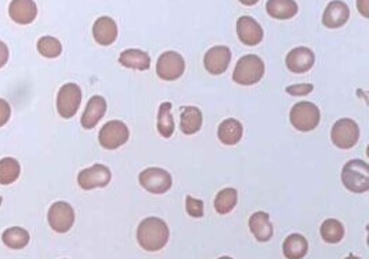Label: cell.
<instances>
[{
	"label": "cell",
	"mask_w": 369,
	"mask_h": 259,
	"mask_svg": "<svg viewBox=\"0 0 369 259\" xmlns=\"http://www.w3.org/2000/svg\"><path fill=\"white\" fill-rule=\"evenodd\" d=\"M231 62V50L227 46H215L209 49L204 58L205 69L211 75H221Z\"/></svg>",
	"instance_id": "12"
},
{
	"label": "cell",
	"mask_w": 369,
	"mask_h": 259,
	"mask_svg": "<svg viewBox=\"0 0 369 259\" xmlns=\"http://www.w3.org/2000/svg\"><path fill=\"white\" fill-rule=\"evenodd\" d=\"M185 61L176 52H165L156 62V75L165 82H175L184 73Z\"/></svg>",
	"instance_id": "8"
},
{
	"label": "cell",
	"mask_w": 369,
	"mask_h": 259,
	"mask_svg": "<svg viewBox=\"0 0 369 259\" xmlns=\"http://www.w3.org/2000/svg\"><path fill=\"white\" fill-rule=\"evenodd\" d=\"M1 203H3V199H1V198H0V205H1Z\"/></svg>",
	"instance_id": "39"
},
{
	"label": "cell",
	"mask_w": 369,
	"mask_h": 259,
	"mask_svg": "<svg viewBox=\"0 0 369 259\" xmlns=\"http://www.w3.org/2000/svg\"><path fill=\"white\" fill-rule=\"evenodd\" d=\"M202 112L197 107H185L180 115V128L185 135L197 134L202 127Z\"/></svg>",
	"instance_id": "24"
},
{
	"label": "cell",
	"mask_w": 369,
	"mask_h": 259,
	"mask_svg": "<svg viewBox=\"0 0 369 259\" xmlns=\"http://www.w3.org/2000/svg\"><path fill=\"white\" fill-rule=\"evenodd\" d=\"M105 112H107L105 98L101 97V95H94L89 100L86 109H85L82 119H81L82 127L85 130H92L98 124V121L104 117Z\"/></svg>",
	"instance_id": "18"
},
{
	"label": "cell",
	"mask_w": 369,
	"mask_h": 259,
	"mask_svg": "<svg viewBox=\"0 0 369 259\" xmlns=\"http://www.w3.org/2000/svg\"><path fill=\"white\" fill-rule=\"evenodd\" d=\"M10 117H11V107H10V104L6 100L0 98V127L6 126L8 123V120H10Z\"/></svg>",
	"instance_id": "33"
},
{
	"label": "cell",
	"mask_w": 369,
	"mask_h": 259,
	"mask_svg": "<svg viewBox=\"0 0 369 259\" xmlns=\"http://www.w3.org/2000/svg\"><path fill=\"white\" fill-rule=\"evenodd\" d=\"M344 259H361V258H358V257H354V255H348V257H347V258H344Z\"/></svg>",
	"instance_id": "37"
},
{
	"label": "cell",
	"mask_w": 369,
	"mask_h": 259,
	"mask_svg": "<svg viewBox=\"0 0 369 259\" xmlns=\"http://www.w3.org/2000/svg\"><path fill=\"white\" fill-rule=\"evenodd\" d=\"M119 64L124 68H129V69L147 71L151 66V58L143 50L129 49V50H124L121 53Z\"/></svg>",
	"instance_id": "23"
},
{
	"label": "cell",
	"mask_w": 369,
	"mask_h": 259,
	"mask_svg": "<svg viewBox=\"0 0 369 259\" xmlns=\"http://www.w3.org/2000/svg\"><path fill=\"white\" fill-rule=\"evenodd\" d=\"M289 120L298 131L308 133L318 127L321 114L317 105L308 101H302L293 105V108L289 112Z\"/></svg>",
	"instance_id": "4"
},
{
	"label": "cell",
	"mask_w": 369,
	"mask_h": 259,
	"mask_svg": "<svg viewBox=\"0 0 369 259\" xmlns=\"http://www.w3.org/2000/svg\"><path fill=\"white\" fill-rule=\"evenodd\" d=\"M158 133L163 138H170L175 133V120L172 116V104L162 102L158 111V123H156Z\"/></svg>",
	"instance_id": "26"
},
{
	"label": "cell",
	"mask_w": 369,
	"mask_h": 259,
	"mask_svg": "<svg viewBox=\"0 0 369 259\" xmlns=\"http://www.w3.org/2000/svg\"><path fill=\"white\" fill-rule=\"evenodd\" d=\"M237 203H238L237 189L226 188V189H221L216 196L215 210L218 214L226 215V214H230L234 210Z\"/></svg>",
	"instance_id": "28"
},
{
	"label": "cell",
	"mask_w": 369,
	"mask_h": 259,
	"mask_svg": "<svg viewBox=\"0 0 369 259\" xmlns=\"http://www.w3.org/2000/svg\"><path fill=\"white\" fill-rule=\"evenodd\" d=\"M321 237L329 244H338L344 237V227L338 219H327L321 225Z\"/></svg>",
	"instance_id": "30"
},
{
	"label": "cell",
	"mask_w": 369,
	"mask_h": 259,
	"mask_svg": "<svg viewBox=\"0 0 369 259\" xmlns=\"http://www.w3.org/2000/svg\"><path fill=\"white\" fill-rule=\"evenodd\" d=\"M169 228L160 218L150 217L140 222L137 229V241L146 251L154 253L162 250L169 241Z\"/></svg>",
	"instance_id": "1"
},
{
	"label": "cell",
	"mask_w": 369,
	"mask_h": 259,
	"mask_svg": "<svg viewBox=\"0 0 369 259\" xmlns=\"http://www.w3.org/2000/svg\"><path fill=\"white\" fill-rule=\"evenodd\" d=\"M140 185L153 195H163L170 191L173 181L172 175L163 169L150 167L139 175Z\"/></svg>",
	"instance_id": "9"
},
{
	"label": "cell",
	"mask_w": 369,
	"mask_h": 259,
	"mask_svg": "<svg viewBox=\"0 0 369 259\" xmlns=\"http://www.w3.org/2000/svg\"><path fill=\"white\" fill-rule=\"evenodd\" d=\"M8 16L16 24L30 25L36 20L37 6L33 0H11Z\"/></svg>",
	"instance_id": "16"
},
{
	"label": "cell",
	"mask_w": 369,
	"mask_h": 259,
	"mask_svg": "<svg viewBox=\"0 0 369 259\" xmlns=\"http://www.w3.org/2000/svg\"><path fill=\"white\" fill-rule=\"evenodd\" d=\"M308 251V243L305 236L293 233L288 236L282 244V253L286 259H303Z\"/></svg>",
	"instance_id": "21"
},
{
	"label": "cell",
	"mask_w": 369,
	"mask_h": 259,
	"mask_svg": "<svg viewBox=\"0 0 369 259\" xmlns=\"http://www.w3.org/2000/svg\"><path fill=\"white\" fill-rule=\"evenodd\" d=\"M360 138V128L358 124L353 119H340L332 130H331V140L332 144L339 149H351L354 147Z\"/></svg>",
	"instance_id": "7"
},
{
	"label": "cell",
	"mask_w": 369,
	"mask_h": 259,
	"mask_svg": "<svg viewBox=\"0 0 369 259\" xmlns=\"http://www.w3.org/2000/svg\"><path fill=\"white\" fill-rule=\"evenodd\" d=\"M130 131L121 120H111L98 133V143L107 150H115L127 143Z\"/></svg>",
	"instance_id": "6"
},
{
	"label": "cell",
	"mask_w": 369,
	"mask_h": 259,
	"mask_svg": "<svg viewBox=\"0 0 369 259\" xmlns=\"http://www.w3.org/2000/svg\"><path fill=\"white\" fill-rule=\"evenodd\" d=\"M218 259H233V258H231V257H221V258H218Z\"/></svg>",
	"instance_id": "38"
},
{
	"label": "cell",
	"mask_w": 369,
	"mask_h": 259,
	"mask_svg": "<svg viewBox=\"0 0 369 259\" xmlns=\"http://www.w3.org/2000/svg\"><path fill=\"white\" fill-rule=\"evenodd\" d=\"M1 240L4 246L11 250H23L30 244L31 236L27 229L20 227H13L3 231Z\"/></svg>",
	"instance_id": "25"
},
{
	"label": "cell",
	"mask_w": 369,
	"mask_h": 259,
	"mask_svg": "<svg viewBox=\"0 0 369 259\" xmlns=\"http://www.w3.org/2000/svg\"><path fill=\"white\" fill-rule=\"evenodd\" d=\"M266 10L276 20H291L298 14L299 6L295 0H267Z\"/></svg>",
	"instance_id": "22"
},
{
	"label": "cell",
	"mask_w": 369,
	"mask_h": 259,
	"mask_svg": "<svg viewBox=\"0 0 369 259\" xmlns=\"http://www.w3.org/2000/svg\"><path fill=\"white\" fill-rule=\"evenodd\" d=\"M314 90L312 85L308 83H303V85H293V86H288L285 88V91L292 95V97H303V95H308L311 91Z\"/></svg>",
	"instance_id": "32"
},
{
	"label": "cell",
	"mask_w": 369,
	"mask_h": 259,
	"mask_svg": "<svg viewBox=\"0 0 369 259\" xmlns=\"http://www.w3.org/2000/svg\"><path fill=\"white\" fill-rule=\"evenodd\" d=\"M285 62L292 73H306L314 66L315 56L308 47H296L288 53Z\"/></svg>",
	"instance_id": "15"
},
{
	"label": "cell",
	"mask_w": 369,
	"mask_h": 259,
	"mask_svg": "<svg viewBox=\"0 0 369 259\" xmlns=\"http://www.w3.org/2000/svg\"><path fill=\"white\" fill-rule=\"evenodd\" d=\"M357 7L363 17L369 18V0H357Z\"/></svg>",
	"instance_id": "35"
},
{
	"label": "cell",
	"mask_w": 369,
	"mask_h": 259,
	"mask_svg": "<svg viewBox=\"0 0 369 259\" xmlns=\"http://www.w3.org/2000/svg\"><path fill=\"white\" fill-rule=\"evenodd\" d=\"M185 210L189 217L202 218L204 217V202L188 195L185 198Z\"/></svg>",
	"instance_id": "31"
},
{
	"label": "cell",
	"mask_w": 369,
	"mask_h": 259,
	"mask_svg": "<svg viewBox=\"0 0 369 259\" xmlns=\"http://www.w3.org/2000/svg\"><path fill=\"white\" fill-rule=\"evenodd\" d=\"M47 221L53 231L66 233L75 224V210L69 203L56 202L49 208Z\"/></svg>",
	"instance_id": "10"
},
{
	"label": "cell",
	"mask_w": 369,
	"mask_h": 259,
	"mask_svg": "<svg viewBox=\"0 0 369 259\" xmlns=\"http://www.w3.org/2000/svg\"><path fill=\"white\" fill-rule=\"evenodd\" d=\"M21 174V164L14 157H3L0 160V185L14 183Z\"/></svg>",
	"instance_id": "27"
},
{
	"label": "cell",
	"mask_w": 369,
	"mask_h": 259,
	"mask_svg": "<svg viewBox=\"0 0 369 259\" xmlns=\"http://www.w3.org/2000/svg\"><path fill=\"white\" fill-rule=\"evenodd\" d=\"M82 104V90L76 83H65L57 94V112L62 119H72Z\"/></svg>",
	"instance_id": "5"
},
{
	"label": "cell",
	"mask_w": 369,
	"mask_h": 259,
	"mask_svg": "<svg viewBox=\"0 0 369 259\" xmlns=\"http://www.w3.org/2000/svg\"><path fill=\"white\" fill-rule=\"evenodd\" d=\"M36 49L42 57L53 58L60 57L62 53V42L54 36H42L37 40Z\"/></svg>",
	"instance_id": "29"
},
{
	"label": "cell",
	"mask_w": 369,
	"mask_h": 259,
	"mask_svg": "<svg viewBox=\"0 0 369 259\" xmlns=\"http://www.w3.org/2000/svg\"><path fill=\"white\" fill-rule=\"evenodd\" d=\"M237 35L245 46H257L264 37L262 25L249 16H242L237 21Z\"/></svg>",
	"instance_id": "13"
},
{
	"label": "cell",
	"mask_w": 369,
	"mask_h": 259,
	"mask_svg": "<svg viewBox=\"0 0 369 259\" xmlns=\"http://www.w3.org/2000/svg\"><path fill=\"white\" fill-rule=\"evenodd\" d=\"M8 58H10V52H8V47L4 42L0 40V69L8 62Z\"/></svg>",
	"instance_id": "34"
},
{
	"label": "cell",
	"mask_w": 369,
	"mask_h": 259,
	"mask_svg": "<svg viewBox=\"0 0 369 259\" xmlns=\"http://www.w3.org/2000/svg\"><path fill=\"white\" fill-rule=\"evenodd\" d=\"M240 3H242L244 6H254L259 3V0H240Z\"/></svg>",
	"instance_id": "36"
},
{
	"label": "cell",
	"mask_w": 369,
	"mask_h": 259,
	"mask_svg": "<svg viewBox=\"0 0 369 259\" xmlns=\"http://www.w3.org/2000/svg\"><path fill=\"white\" fill-rule=\"evenodd\" d=\"M249 228L252 234L256 237L257 241L260 243H266L270 241L273 234H274V229L273 225L270 222V217L267 212L264 211H259L254 212L250 218H249Z\"/></svg>",
	"instance_id": "19"
},
{
	"label": "cell",
	"mask_w": 369,
	"mask_h": 259,
	"mask_svg": "<svg viewBox=\"0 0 369 259\" xmlns=\"http://www.w3.org/2000/svg\"><path fill=\"white\" fill-rule=\"evenodd\" d=\"M264 71L266 66L262 58L254 54H247L238 59L233 73V80L241 86H253L262 80Z\"/></svg>",
	"instance_id": "3"
},
{
	"label": "cell",
	"mask_w": 369,
	"mask_h": 259,
	"mask_svg": "<svg viewBox=\"0 0 369 259\" xmlns=\"http://www.w3.org/2000/svg\"><path fill=\"white\" fill-rule=\"evenodd\" d=\"M112 179L111 170L104 164H94L78 174V185L83 191L105 188Z\"/></svg>",
	"instance_id": "11"
},
{
	"label": "cell",
	"mask_w": 369,
	"mask_h": 259,
	"mask_svg": "<svg viewBox=\"0 0 369 259\" xmlns=\"http://www.w3.org/2000/svg\"><path fill=\"white\" fill-rule=\"evenodd\" d=\"M93 37L100 46H111L118 37V25L111 17H100L93 25Z\"/></svg>",
	"instance_id": "17"
},
{
	"label": "cell",
	"mask_w": 369,
	"mask_h": 259,
	"mask_svg": "<svg viewBox=\"0 0 369 259\" xmlns=\"http://www.w3.org/2000/svg\"><path fill=\"white\" fill-rule=\"evenodd\" d=\"M244 135V127L237 119H226L217 128V137L220 143L228 146L237 145Z\"/></svg>",
	"instance_id": "20"
},
{
	"label": "cell",
	"mask_w": 369,
	"mask_h": 259,
	"mask_svg": "<svg viewBox=\"0 0 369 259\" xmlns=\"http://www.w3.org/2000/svg\"><path fill=\"white\" fill-rule=\"evenodd\" d=\"M341 182L353 193H365L369 191V166L364 160H350L341 170Z\"/></svg>",
	"instance_id": "2"
},
{
	"label": "cell",
	"mask_w": 369,
	"mask_h": 259,
	"mask_svg": "<svg viewBox=\"0 0 369 259\" xmlns=\"http://www.w3.org/2000/svg\"><path fill=\"white\" fill-rule=\"evenodd\" d=\"M350 18V8L341 0H332L324 14H322V24L328 29H338L347 24Z\"/></svg>",
	"instance_id": "14"
}]
</instances>
